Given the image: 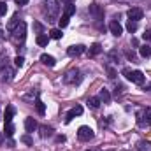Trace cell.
Wrapping results in <instances>:
<instances>
[{
	"instance_id": "obj_38",
	"label": "cell",
	"mask_w": 151,
	"mask_h": 151,
	"mask_svg": "<svg viewBox=\"0 0 151 151\" xmlns=\"http://www.w3.org/2000/svg\"><path fill=\"white\" fill-rule=\"evenodd\" d=\"M56 141H58V142H63V141H65V137H63V135H58V137H56Z\"/></svg>"
},
{
	"instance_id": "obj_32",
	"label": "cell",
	"mask_w": 151,
	"mask_h": 151,
	"mask_svg": "<svg viewBox=\"0 0 151 151\" xmlns=\"http://www.w3.org/2000/svg\"><path fill=\"white\" fill-rule=\"evenodd\" d=\"M5 12H7V4L0 2V16H5Z\"/></svg>"
},
{
	"instance_id": "obj_23",
	"label": "cell",
	"mask_w": 151,
	"mask_h": 151,
	"mask_svg": "<svg viewBox=\"0 0 151 151\" xmlns=\"http://www.w3.org/2000/svg\"><path fill=\"white\" fill-rule=\"evenodd\" d=\"M127 30H128L130 34L137 32V21H132V19H128V23H127Z\"/></svg>"
},
{
	"instance_id": "obj_18",
	"label": "cell",
	"mask_w": 151,
	"mask_h": 151,
	"mask_svg": "<svg viewBox=\"0 0 151 151\" xmlns=\"http://www.w3.org/2000/svg\"><path fill=\"white\" fill-rule=\"evenodd\" d=\"M37 44L40 46V47H44V46H47V42H49V37L46 35V34H40V35H37Z\"/></svg>"
},
{
	"instance_id": "obj_2",
	"label": "cell",
	"mask_w": 151,
	"mask_h": 151,
	"mask_svg": "<svg viewBox=\"0 0 151 151\" xmlns=\"http://www.w3.org/2000/svg\"><path fill=\"white\" fill-rule=\"evenodd\" d=\"M123 76L128 81H132L134 84H144V81H146V76L142 74L141 70H128V69H125L123 70Z\"/></svg>"
},
{
	"instance_id": "obj_34",
	"label": "cell",
	"mask_w": 151,
	"mask_h": 151,
	"mask_svg": "<svg viewBox=\"0 0 151 151\" xmlns=\"http://www.w3.org/2000/svg\"><path fill=\"white\" fill-rule=\"evenodd\" d=\"M21 142H25V144H28V146H32L34 142H32V139H30V135H23L21 137Z\"/></svg>"
},
{
	"instance_id": "obj_4",
	"label": "cell",
	"mask_w": 151,
	"mask_h": 151,
	"mask_svg": "<svg viewBox=\"0 0 151 151\" xmlns=\"http://www.w3.org/2000/svg\"><path fill=\"white\" fill-rule=\"evenodd\" d=\"M81 79H83V76H81V72H79L77 69H70V70L65 74V77H63V81H65L67 84H79Z\"/></svg>"
},
{
	"instance_id": "obj_40",
	"label": "cell",
	"mask_w": 151,
	"mask_h": 151,
	"mask_svg": "<svg viewBox=\"0 0 151 151\" xmlns=\"http://www.w3.org/2000/svg\"><path fill=\"white\" fill-rule=\"evenodd\" d=\"M62 2H65V4H72L74 0H62Z\"/></svg>"
},
{
	"instance_id": "obj_39",
	"label": "cell",
	"mask_w": 151,
	"mask_h": 151,
	"mask_svg": "<svg viewBox=\"0 0 151 151\" xmlns=\"http://www.w3.org/2000/svg\"><path fill=\"white\" fill-rule=\"evenodd\" d=\"M2 142H4V134L0 132V144H2Z\"/></svg>"
},
{
	"instance_id": "obj_27",
	"label": "cell",
	"mask_w": 151,
	"mask_h": 151,
	"mask_svg": "<svg viewBox=\"0 0 151 151\" xmlns=\"http://www.w3.org/2000/svg\"><path fill=\"white\" fill-rule=\"evenodd\" d=\"M35 109H37L39 114H44L46 113V106H44V102H40V100H35Z\"/></svg>"
},
{
	"instance_id": "obj_19",
	"label": "cell",
	"mask_w": 151,
	"mask_h": 151,
	"mask_svg": "<svg viewBox=\"0 0 151 151\" xmlns=\"http://www.w3.org/2000/svg\"><path fill=\"white\" fill-rule=\"evenodd\" d=\"M88 106H90L91 109H99V107H100V100H99V97H91V99H88Z\"/></svg>"
},
{
	"instance_id": "obj_6",
	"label": "cell",
	"mask_w": 151,
	"mask_h": 151,
	"mask_svg": "<svg viewBox=\"0 0 151 151\" xmlns=\"http://www.w3.org/2000/svg\"><path fill=\"white\" fill-rule=\"evenodd\" d=\"M14 79V70L9 67V65H5V67H0V81H4V83H9V81H12Z\"/></svg>"
},
{
	"instance_id": "obj_21",
	"label": "cell",
	"mask_w": 151,
	"mask_h": 151,
	"mask_svg": "<svg viewBox=\"0 0 151 151\" xmlns=\"http://www.w3.org/2000/svg\"><path fill=\"white\" fill-rule=\"evenodd\" d=\"M139 51H141V56H142V58H150V56H151V47H150V46H146V44H144V46H141V49H139Z\"/></svg>"
},
{
	"instance_id": "obj_20",
	"label": "cell",
	"mask_w": 151,
	"mask_h": 151,
	"mask_svg": "<svg viewBox=\"0 0 151 151\" xmlns=\"http://www.w3.org/2000/svg\"><path fill=\"white\" fill-rule=\"evenodd\" d=\"M63 14H65V16H69V18H70L72 14H76V5H74V4H67V5H65V11H63Z\"/></svg>"
},
{
	"instance_id": "obj_30",
	"label": "cell",
	"mask_w": 151,
	"mask_h": 151,
	"mask_svg": "<svg viewBox=\"0 0 151 151\" xmlns=\"http://www.w3.org/2000/svg\"><path fill=\"white\" fill-rule=\"evenodd\" d=\"M23 63H25V58L23 56H16L14 58V65L16 67H23Z\"/></svg>"
},
{
	"instance_id": "obj_16",
	"label": "cell",
	"mask_w": 151,
	"mask_h": 151,
	"mask_svg": "<svg viewBox=\"0 0 151 151\" xmlns=\"http://www.w3.org/2000/svg\"><path fill=\"white\" fill-rule=\"evenodd\" d=\"M99 100L100 102H104V104H109L111 102V93H109V90H100V93H99Z\"/></svg>"
},
{
	"instance_id": "obj_12",
	"label": "cell",
	"mask_w": 151,
	"mask_h": 151,
	"mask_svg": "<svg viewBox=\"0 0 151 151\" xmlns=\"http://www.w3.org/2000/svg\"><path fill=\"white\" fill-rule=\"evenodd\" d=\"M109 30H111V34L116 35V37H119V35L123 34V27H121L118 21H111V23H109Z\"/></svg>"
},
{
	"instance_id": "obj_7",
	"label": "cell",
	"mask_w": 151,
	"mask_h": 151,
	"mask_svg": "<svg viewBox=\"0 0 151 151\" xmlns=\"http://www.w3.org/2000/svg\"><path fill=\"white\" fill-rule=\"evenodd\" d=\"M127 16H128V19H132V21H139V19H142V9L132 7V9L127 11Z\"/></svg>"
},
{
	"instance_id": "obj_22",
	"label": "cell",
	"mask_w": 151,
	"mask_h": 151,
	"mask_svg": "<svg viewBox=\"0 0 151 151\" xmlns=\"http://www.w3.org/2000/svg\"><path fill=\"white\" fill-rule=\"evenodd\" d=\"M18 23H19V19H18V16H14V18L7 23V30H11V32H12V30L18 27Z\"/></svg>"
},
{
	"instance_id": "obj_33",
	"label": "cell",
	"mask_w": 151,
	"mask_h": 151,
	"mask_svg": "<svg viewBox=\"0 0 151 151\" xmlns=\"http://www.w3.org/2000/svg\"><path fill=\"white\" fill-rule=\"evenodd\" d=\"M34 28H35V30H37V34H39V35H40V34H42V32H44V27H42V25H40V23H39V21H35V23H34Z\"/></svg>"
},
{
	"instance_id": "obj_13",
	"label": "cell",
	"mask_w": 151,
	"mask_h": 151,
	"mask_svg": "<svg viewBox=\"0 0 151 151\" xmlns=\"http://www.w3.org/2000/svg\"><path fill=\"white\" fill-rule=\"evenodd\" d=\"M16 113V109H14V106H7V109H5V114H4V123L7 125V123H12V116Z\"/></svg>"
},
{
	"instance_id": "obj_8",
	"label": "cell",
	"mask_w": 151,
	"mask_h": 151,
	"mask_svg": "<svg viewBox=\"0 0 151 151\" xmlns=\"http://www.w3.org/2000/svg\"><path fill=\"white\" fill-rule=\"evenodd\" d=\"M90 14H91L95 19H102V18H104V11H102V7H100L99 4H91V5H90Z\"/></svg>"
},
{
	"instance_id": "obj_14",
	"label": "cell",
	"mask_w": 151,
	"mask_h": 151,
	"mask_svg": "<svg viewBox=\"0 0 151 151\" xmlns=\"http://www.w3.org/2000/svg\"><path fill=\"white\" fill-rule=\"evenodd\" d=\"M40 62H42L44 65H47V67H55V65H56V60H55L51 55H46V53L40 55Z\"/></svg>"
},
{
	"instance_id": "obj_15",
	"label": "cell",
	"mask_w": 151,
	"mask_h": 151,
	"mask_svg": "<svg viewBox=\"0 0 151 151\" xmlns=\"http://www.w3.org/2000/svg\"><path fill=\"white\" fill-rule=\"evenodd\" d=\"M35 128H37V121H35L34 118H27V119H25V130H27L28 134H32Z\"/></svg>"
},
{
	"instance_id": "obj_24",
	"label": "cell",
	"mask_w": 151,
	"mask_h": 151,
	"mask_svg": "<svg viewBox=\"0 0 151 151\" xmlns=\"http://www.w3.org/2000/svg\"><path fill=\"white\" fill-rule=\"evenodd\" d=\"M4 132H5V137H12V135H14V125H12V123H7Z\"/></svg>"
},
{
	"instance_id": "obj_11",
	"label": "cell",
	"mask_w": 151,
	"mask_h": 151,
	"mask_svg": "<svg viewBox=\"0 0 151 151\" xmlns=\"http://www.w3.org/2000/svg\"><path fill=\"white\" fill-rule=\"evenodd\" d=\"M83 53H84V46H81V44L70 46V47L67 49V55H69V56H79V55H83Z\"/></svg>"
},
{
	"instance_id": "obj_41",
	"label": "cell",
	"mask_w": 151,
	"mask_h": 151,
	"mask_svg": "<svg viewBox=\"0 0 151 151\" xmlns=\"http://www.w3.org/2000/svg\"><path fill=\"white\" fill-rule=\"evenodd\" d=\"M2 39H4V32H2V30H0V40H2Z\"/></svg>"
},
{
	"instance_id": "obj_29",
	"label": "cell",
	"mask_w": 151,
	"mask_h": 151,
	"mask_svg": "<svg viewBox=\"0 0 151 151\" xmlns=\"http://www.w3.org/2000/svg\"><path fill=\"white\" fill-rule=\"evenodd\" d=\"M109 60H111V62H119V53H118L116 49L109 51Z\"/></svg>"
},
{
	"instance_id": "obj_5",
	"label": "cell",
	"mask_w": 151,
	"mask_h": 151,
	"mask_svg": "<svg viewBox=\"0 0 151 151\" xmlns=\"http://www.w3.org/2000/svg\"><path fill=\"white\" fill-rule=\"evenodd\" d=\"M77 137H79V141L86 142V141L93 139V130H91L90 127H79V130H77Z\"/></svg>"
},
{
	"instance_id": "obj_26",
	"label": "cell",
	"mask_w": 151,
	"mask_h": 151,
	"mask_svg": "<svg viewBox=\"0 0 151 151\" xmlns=\"http://www.w3.org/2000/svg\"><path fill=\"white\" fill-rule=\"evenodd\" d=\"M53 134V128L49 127H40V137H49Z\"/></svg>"
},
{
	"instance_id": "obj_17",
	"label": "cell",
	"mask_w": 151,
	"mask_h": 151,
	"mask_svg": "<svg viewBox=\"0 0 151 151\" xmlns=\"http://www.w3.org/2000/svg\"><path fill=\"white\" fill-rule=\"evenodd\" d=\"M100 53H102V46H100L99 42H95V44L90 46V51H88L90 56H97V55H100Z\"/></svg>"
},
{
	"instance_id": "obj_35",
	"label": "cell",
	"mask_w": 151,
	"mask_h": 151,
	"mask_svg": "<svg viewBox=\"0 0 151 151\" xmlns=\"http://www.w3.org/2000/svg\"><path fill=\"white\" fill-rule=\"evenodd\" d=\"M142 39H144V40H151V28H150V30H146V32L142 34Z\"/></svg>"
},
{
	"instance_id": "obj_25",
	"label": "cell",
	"mask_w": 151,
	"mask_h": 151,
	"mask_svg": "<svg viewBox=\"0 0 151 151\" xmlns=\"http://www.w3.org/2000/svg\"><path fill=\"white\" fill-rule=\"evenodd\" d=\"M62 28H53L51 32H49V37L51 39H62Z\"/></svg>"
},
{
	"instance_id": "obj_10",
	"label": "cell",
	"mask_w": 151,
	"mask_h": 151,
	"mask_svg": "<svg viewBox=\"0 0 151 151\" xmlns=\"http://www.w3.org/2000/svg\"><path fill=\"white\" fill-rule=\"evenodd\" d=\"M139 123L141 125H151V107H146L142 114H139Z\"/></svg>"
},
{
	"instance_id": "obj_9",
	"label": "cell",
	"mask_w": 151,
	"mask_h": 151,
	"mask_svg": "<svg viewBox=\"0 0 151 151\" xmlns=\"http://www.w3.org/2000/svg\"><path fill=\"white\" fill-rule=\"evenodd\" d=\"M81 114H83V107H81V106H76V107H72V109L67 113V116H65V123H70L76 116H81Z\"/></svg>"
},
{
	"instance_id": "obj_28",
	"label": "cell",
	"mask_w": 151,
	"mask_h": 151,
	"mask_svg": "<svg viewBox=\"0 0 151 151\" xmlns=\"http://www.w3.org/2000/svg\"><path fill=\"white\" fill-rule=\"evenodd\" d=\"M69 19H70V18H69V16H65V14H63V16H62V18H60V19H58V25H60V28H65V27H67V25H69Z\"/></svg>"
},
{
	"instance_id": "obj_31",
	"label": "cell",
	"mask_w": 151,
	"mask_h": 151,
	"mask_svg": "<svg viewBox=\"0 0 151 151\" xmlns=\"http://www.w3.org/2000/svg\"><path fill=\"white\" fill-rule=\"evenodd\" d=\"M106 70H107V74H109V77H111V79H114V77H116V76H118V72H116V70H114L113 67H109V65H107V67H106Z\"/></svg>"
},
{
	"instance_id": "obj_37",
	"label": "cell",
	"mask_w": 151,
	"mask_h": 151,
	"mask_svg": "<svg viewBox=\"0 0 151 151\" xmlns=\"http://www.w3.org/2000/svg\"><path fill=\"white\" fill-rule=\"evenodd\" d=\"M28 2H30V0H16V4H18L19 7H23V5H27Z\"/></svg>"
},
{
	"instance_id": "obj_3",
	"label": "cell",
	"mask_w": 151,
	"mask_h": 151,
	"mask_svg": "<svg viewBox=\"0 0 151 151\" xmlns=\"http://www.w3.org/2000/svg\"><path fill=\"white\" fill-rule=\"evenodd\" d=\"M27 37V23L25 21H19L18 27L12 30V40L14 42H23Z\"/></svg>"
},
{
	"instance_id": "obj_36",
	"label": "cell",
	"mask_w": 151,
	"mask_h": 151,
	"mask_svg": "<svg viewBox=\"0 0 151 151\" xmlns=\"http://www.w3.org/2000/svg\"><path fill=\"white\" fill-rule=\"evenodd\" d=\"M125 55H127V58H128V60H132V62H135V55H134L132 51H127Z\"/></svg>"
},
{
	"instance_id": "obj_1",
	"label": "cell",
	"mask_w": 151,
	"mask_h": 151,
	"mask_svg": "<svg viewBox=\"0 0 151 151\" xmlns=\"http://www.w3.org/2000/svg\"><path fill=\"white\" fill-rule=\"evenodd\" d=\"M44 12L47 16V21H56L58 18V12H60V5H58V0H46L44 2Z\"/></svg>"
}]
</instances>
